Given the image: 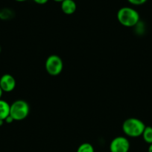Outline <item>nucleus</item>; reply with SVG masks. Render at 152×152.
<instances>
[{
    "instance_id": "obj_1",
    "label": "nucleus",
    "mask_w": 152,
    "mask_h": 152,
    "mask_svg": "<svg viewBox=\"0 0 152 152\" xmlns=\"http://www.w3.org/2000/svg\"><path fill=\"white\" fill-rule=\"evenodd\" d=\"M145 127V125L141 120L135 117H131L126 119L123 122L122 129L127 137L137 138L142 136Z\"/></svg>"
},
{
    "instance_id": "obj_2",
    "label": "nucleus",
    "mask_w": 152,
    "mask_h": 152,
    "mask_svg": "<svg viewBox=\"0 0 152 152\" xmlns=\"http://www.w3.org/2000/svg\"><path fill=\"white\" fill-rule=\"evenodd\" d=\"M139 13L131 7H122L118 10L117 19L119 23L127 28L136 26L139 22Z\"/></svg>"
},
{
    "instance_id": "obj_3",
    "label": "nucleus",
    "mask_w": 152,
    "mask_h": 152,
    "mask_svg": "<svg viewBox=\"0 0 152 152\" xmlns=\"http://www.w3.org/2000/svg\"><path fill=\"white\" fill-rule=\"evenodd\" d=\"M30 112V106L23 99H17L10 105V116L14 121H22L27 118Z\"/></svg>"
},
{
    "instance_id": "obj_4",
    "label": "nucleus",
    "mask_w": 152,
    "mask_h": 152,
    "mask_svg": "<svg viewBox=\"0 0 152 152\" xmlns=\"http://www.w3.org/2000/svg\"><path fill=\"white\" fill-rule=\"evenodd\" d=\"M45 68L48 74L51 76H58L63 69V62L58 55H51L46 59Z\"/></svg>"
},
{
    "instance_id": "obj_5",
    "label": "nucleus",
    "mask_w": 152,
    "mask_h": 152,
    "mask_svg": "<svg viewBox=\"0 0 152 152\" xmlns=\"http://www.w3.org/2000/svg\"><path fill=\"white\" fill-rule=\"evenodd\" d=\"M130 147L131 144L126 137L118 136L112 140L109 148L110 152H128Z\"/></svg>"
},
{
    "instance_id": "obj_6",
    "label": "nucleus",
    "mask_w": 152,
    "mask_h": 152,
    "mask_svg": "<svg viewBox=\"0 0 152 152\" xmlns=\"http://www.w3.org/2000/svg\"><path fill=\"white\" fill-rule=\"evenodd\" d=\"M16 80L12 75L5 74L0 78V88L3 92H11L16 88Z\"/></svg>"
},
{
    "instance_id": "obj_7",
    "label": "nucleus",
    "mask_w": 152,
    "mask_h": 152,
    "mask_svg": "<svg viewBox=\"0 0 152 152\" xmlns=\"http://www.w3.org/2000/svg\"><path fill=\"white\" fill-rule=\"evenodd\" d=\"M61 8L65 14L72 15L76 11L77 4L74 0H63L61 2Z\"/></svg>"
},
{
    "instance_id": "obj_8",
    "label": "nucleus",
    "mask_w": 152,
    "mask_h": 152,
    "mask_svg": "<svg viewBox=\"0 0 152 152\" xmlns=\"http://www.w3.org/2000/svg\"><path fill=\"white\" fill-rule=\"evenodd\" d=\"M10 105L6 101L0 99V120H5L10 115Z\"/></svg>"
},
{
    "instance_id": "obj_9",
    "label": "nucleus",
    "mask_w": 152,
    "mask_h": 152,
    "mask_svg": "<svg viewBox=\"0 0 152 152\" xmlns=\"http://www.w3.org/2000/svg\"><path fill=\"white\" fill-rule=\"evenodd\" d=\"M142 139L146 143L152 144V127L151 126H146L144 132H143L142 134Z\"/></svg>"
},
{
    "instance_id": "obj_10",
    "label": "nucleus",
    "mask_w": 152,
    "mask_h": 152,
    "mask_svg": "<svg viewBox=\"0 0 152 152\" xmlns=\"http://www.w3.org/2000/svg\"><path fill=\"white\" fill-rule=\"evenodd\" d=\"M76 152H95V150L90 143L83 142L79 145Z\"/></svg>"
},
{
    "instance_id": "obj_11",
    "label": "nucleus",
    "mask_w": 152,
    "mask_h": 152,
    "mask_svg": "<svg viewBox=\"0 0 152 152\" xmlns=\"http://www.w3.org/2000/svg\"><path fill=\"white\" fill-rule=\"evenodd\" d=\"M148 0H128V2L134 5H142L145 4Z\"/></svg>"
},
{
    "instance_id": "obj_12",
    "label": "nucleus",
    "mask_w": 152,
    "mask_h": 152,
    "mask_svg": "<svg viewBox=\"0 0 152 152\" xmlns=\"http://www.w3.org/2000/svg\"><path fill=\"white\" fill-rule=\"evenodd\" d=\"M37 4H45L49 1V0H33Z\"/></svg>"
},
{
    "instance_id": "obj_13",
    "label": "nucleus",
    "mask_w": 152,
    "mask_h": 152,
    "mask_svg": "<svg viewBox=\"0 0 152 152\" xmlns=\"http://www.w3.org/2000/svg\"><path fill=\"white\" fill-rule=\"evenodd\" d=\"M13 121H14V120H13V118H12L10 115H9L8 117L5 119V120H4V122H6L7 123H13Z\"/></svg>"
},
{
    "instance_id": "obj_14",
    "label": "nucleus",
    "mask_w": 152,
    "mask_h": 152,
    "mask_svg": "<svg viewBox=\"0 0 152 152\" xmlns=\"http://www.w3.org/2000/svg\"><path fill=\"white\" fill-rule=\"evenodd\" d=\"M148 152H152V144L149 145L148 148Z\"/></svg>"
},
{
    "instance_id": "obj_15",
    "label": "nucleus",
    "mask_w": 152,
    "mask_h": 152,
    "mask_svg": "<svg viewBox=\"0 0 152 152\" xmlns=\"http://www.w3.org/2000/svg\"><path fill=\"white\" fill-rule=\"evenodd\" d=\"M2 94H3V91H2V90H1V88H0V99H1V96H2Z\"/></svg>"
},
{
    "instance_id": "obj_16",
    "label": "nucleus",
    "mask_w": 152,
    "mask_h": 152,
    "mask_svg": "<svg viewBox=\"0 0 152 152\" xmlns=\"http://www.w3.org/2000/svg\"><path fill=\"white\" fill-rule=\"evenodd\" d=\"M4 120H0V126H1L3 125V123H4Z\"/></svg>"
},
{
    "instance_id": "obj_17",
    "label": "nucleus",
    "mask_w": 152,
    "mask_h": 152,
    "mask_svg": "<svg viewBox=\"0 0 152 152\" xmlns=\"http://www.w3.org/2000/svg\"><path fill=\"white\" fill-rule=\"evenodd\" d=\"M55 1H57V2H62L63 0H54Z\"/></svg>"
},
{
    "instance_id": "obj_18",
    "label": "nucleus",
    "mask_w": 152,
    "mask_h": 152,
    "mask_svg": "<svg viewBox=\"0 0 152 152\" xmlns=\"http://www.w3.org/2000/svg\"><path fill=\"white\" fill-rule=\"evenodd\" d=\"M15 1H19V2H22V1H27V0H15Z\"/></svg>"
}]
</instances>
